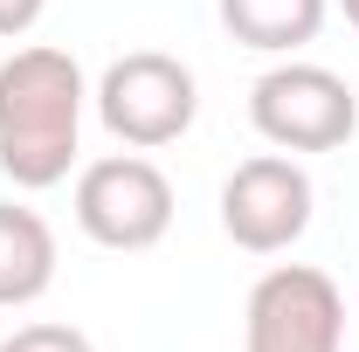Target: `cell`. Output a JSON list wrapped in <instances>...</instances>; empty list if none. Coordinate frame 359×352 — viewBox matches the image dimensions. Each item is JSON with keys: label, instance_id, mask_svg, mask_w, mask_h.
Returning <instances> with one entry per match:
<instances>
[{"label": "cell", "instance_id": "obj_1", "mask_svg": "<svg viewBox=\"0 0 359 352\" xmlns=\"http://www.w3.org/2000/svg\"><path fill=\"white\" fill-rule=\"evenodd\" d=\"M83 62L69 48L28 42L0 62V173L21 194H48L76 166V138H83Z\"/></svg>", "mask_w": 359, "mask_h": 352}, {"label": "cell", "instance_id": "obj_2", "mask_svg": "<svg viewBox=\"0 0 359 352\" xmlns=\"http://www.w3.org/2000/svg\"><path fill=\"white\" fill-rule=\"evenodd\" d=\"M97 118L104 132L132 152H159V145H180L194 132V111H201V83L194 69L166 55V48H132L118 55L104 76H97Z\"/></svg>", "mask_w": 359, "mask_h": 352}, {"label": "cell", "instance_id": "obj_3", "mask_svg": "<svg viewBox=\"0 0 359 352\" xmlns=\"http://www.w3.org/2000/svg\"><path fill=\"white\" fill-rule=\"evenodd\" d=\"M249 125L276 152H339L359 132V97L339 69L325 62H276L249 90Z\"/></svg>", "mask_w": 359, "mask_h": 352}, {"label": "cell", "instance_id": "obj_4", "mask_svg": "<svg viewBox=\"0 0 359 352\" xmlns=\"http://www.w3.org/2000/svg\"><path fill=\"white\" fill-rule=\"evenodd\" d=\"M242 352H346V290L311 263H276L242 304Z\"/></svg>", "mask_w": 359, "mask_h": 352}, {"label": "cell", "instance_id": "obj_5", "mask_svg": "<svg viewBox=\"0 0 359 352\" xmlns=\"http://www.w3.org/2000/svg\"><path fill=\"white\" fill-rule=\"evenodd\" d=\"M76 228L97 249H152L173 228V180L145 152H111L76 173Z\"/></svg>", "mask_w": 359, "mask_h": 352}, {"label": "cell", "instance_id": "obj_6", "mask_svg": "<svg viewBox=\"0 0 359 352\" xmlns=\"http://www.w3.org/2000/svg\"><path fill=\"white\" fill-rule=\"evenodd\" d=\"M311 208L318 187L290 152H256L222 180V235L249 256H283L290 242H304Z\"/></svg>", "mask_w": 359, "mask_h": 352}, {"label": "cell", "instance_id": "obj_7", "mask_svg": "<svg viewBox=\"0 0 359 352\" xmlns=\"http://www.w3.org/2000/svg\"><path fill=\"white\" fill-rule=\"evenodd\" d=\"M55 283V228L21 201H0V311L35 304Z\"/></svg>", "mask_w": 359, "mask_h": 352}, {"label": "cell", "instance_id": "obj_8", "mask_svg": "<svg viewBox=\"0 0 359 352\" xmlns=\"http://www.w3.org/2000/svg\"><path fill=\"white\" fill-rule=\"evenodd\" d=\"M222 28L242 48H263V55H290V48L318 42L332 0H215Z\"/></svg>", "mask_w": 359, "mask_h": 352}, {"label": "cell", "instance_id": "obj_9", "mask_svg": "<svg viewBox=\"0 0 359 352\" xmlns=\"http://www.w3.org/2000/svg\"><path fill=\"white\" fill-rule=\"evenodd\" d=\"M0 352H97V346H90V332H76V325L35 318V325L7 332V339H0Z\"/></svg>", "mask_w": 359, "mask_h": 352}, {"label": "cell", "instance_id": "obj_10", "mask_svg": "<svg viewBox=\"0 0 359 352\" xmlns=\"http://www.w3.org/2000/svg\"><path fill=\"white\" fill-rule=\"evenodd\" d=\"M42 14H48V0H0V42L28 35V28H35Z\"/></svg>", "mask_w": 359, "mask_h": 352}, {"label": "cell", "instance_id": "obj_11", "mask_svg": "<svg viewBox=\"0 0 359 352\" xmlns=\"http://www.w3.org/2000/svg\"><path fill=\"white\" fill-rule=\"evenodd\" d=\"M339 14H346V21H353V28H359V0H339Z\"/></svg>", "mask_w": 359, "mask_h": 352}]
</instances>
